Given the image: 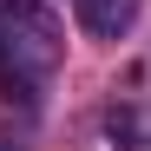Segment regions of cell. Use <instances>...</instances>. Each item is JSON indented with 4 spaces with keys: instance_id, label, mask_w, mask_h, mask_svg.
I'll return each mask as SVG.
<instances>
[{
    "instance_id": "cell-1",
    "label": "cell",
    "mask_w": 151,
    "mask_h": 151,
    "mask_svg": "<svg viewBox=\"0 0 151 151\" xmlns=\"http://www.w3.org/2000/svg\"><path fill=\"white\" fill-rule=\"evenodd\" d=\"M0 27H7V59L27 72H53L59 66V20L40 0H0Z\"/></svg>"
},
{
    "instance_id": "cell-5",
    "label": "cell",
    "mask_w": 151,
    "mask_h": 151,
    "mask_svg": "<svg viewBox=\"0 0 151 151\" xmlns=\"http://www.w3.org/2000/svg\"><path fill=\"white\" fill-rule=\"evenodd\" d=\"M0 151H13V145H0Z\"/></svg>"
},
{
    "instance_id": "cell-2",
    "label": "cell",
    "mask_w": 151,
    "mask_h": 151,
    "mask_svg": "<svg viewBox=\"0 0 151 151\" xmlns=\"http://www.w3.org/2000/svg\"><path fill=\"white\" fill-rule=\"evenodd\" d=\"M138 7H145V0H79V27L99 33V40H118L138 20Z\"/></svg>"
},
{
    "instance_id": "cell-4",
    "label": "cell",
    "mask_w": 151,
    "mask_h": 151,
    "mask_svg": "<svg viewBox=\"0 0 151 151\" xmlns=\"http://www.w3.org/2000/svg\"><path fill=\"white\" fill-rule=\"evenodd\" d=\"M0 66H7V27H0Z\"/></svg>"
},
{
    "instance_id": "cell-3",
    "label": "cell",
    "mask_w": 151,
    "mask_h": 151,
    "mask_svg": "<svg viewBox=\"0 0 151 151\" xmlns=\"http://www.w3.org/2000/svg\"><path fill=\"white\" fill-rule=\"evenodd\" d=\"M105 132L132 151H151V112H132V105H112L105 112Z\"/></svg>"
}]
</instances>
